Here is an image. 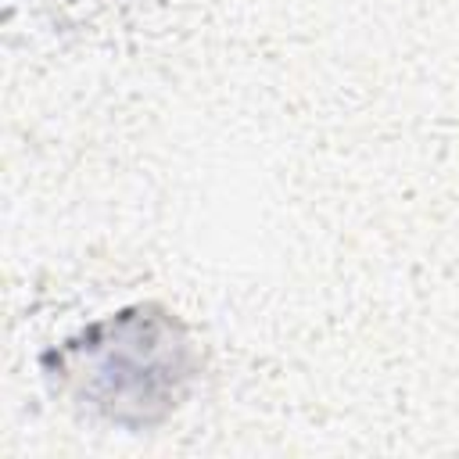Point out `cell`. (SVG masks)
<instances>
[{"label": "cell", "instance_id": "1", "mask_svg": "<svg viewBox=\"0 0 459 459\" xmlns=\"http://www.w3.org/2000/svg\"><path fill=\"white\" fill-rule=\"evenodd\" d=\"M43 377L86 416L122 430L165 423L190 394L197 348L176 312L129 305L43 351Z\"/></svg>", "mask_w": 459, "mask_h": 459}]
</instances>
